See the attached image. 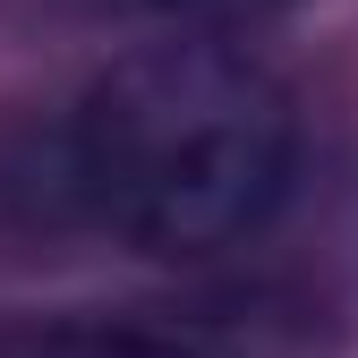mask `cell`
<instances>
[{
    "label": "cell",
    "mask_w": 358,
    "mask_h": 358,
    "mask_svg": "<svg viewBox=\"0 0 358 358\" xmlns=\"http://www.w3.org/2000/svg\"><path fill=\"white\" fill-rule=\"evenodd\" d=\"M0 358H196V350H179L171 333H145V324H34L0 341Z\"/></svg>",
    "instance_id": "cell-2"
},
{
    "label": "cell",
    "mask_w": 358,
    "mask_h": 358,
    "mask_svg": "<svg viewBox=\"0 0 358 358\" xmlns=\"http://www.w3.org/2000/svg\"><path fill=\"white\" fill-rule=\"evenodd\" d=\"M299 171L282 77L222 34H179L94 77L69 128V188L137 256H222L273 222Z\"/></svg>",
    "instance_id": "cell-1"
},
{
    "label": "cell",
    "mask_w": 358,
    "mask_h": 358,
    "mask_svg": "<svg viewBox=\"0 0 358 358\" xmlns=\"http://www.w3.org/2000/svg\"><path fill=\"white\" fill-rule=\"evenodd\" d=\"M145 9H162L171 26H188V34H231V26H256V17L299 9V0H145Z\"/></svg>",
    "instance_id": "cell-3"
}]
</instances>
